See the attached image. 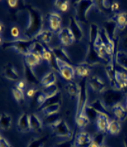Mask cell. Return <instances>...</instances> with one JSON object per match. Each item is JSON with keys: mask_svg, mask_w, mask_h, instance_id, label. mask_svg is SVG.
I'll use <instances>...</instances> for the list:
<instances>
[{"mask_svg": "<svg viewBox=\"0 0 127 147\" xmlns=\"http://www.w3.org/2000/svg\"><path fill=\"white\" fill-rule=\"evenodd\" d=\"M121 44H122V48L124 49V51H125V50L127 51V33L124 35V37H123V39L122 40Z\"/></svg>", "mask_w": 127, "mask_h": 147, "instance_id": "obj_53", "label": "cell"}, {"mask_svg": "<svg viewBox=\"0 0 127 147\" xmlns=\"http://www.w3.org/2000/svg\"><path fill=\"white\" fill-rule=\"evenodd\" d=\"M2 75L5 79L11 81H17L19 79V74L11 63H7L3 65L2 69Z\"/></svg>", "mask_w": 127, "mask_h": 147, "instance_id": "obj_13", "label": "cell"}, {"mask_svg": "<svg viewBox=\"0 0 127 147\" xmlns=\"http://www.w3.org/2000/svg\"><path fill=\"white\" fill-rule=\"evenodd\" d=\"M92 137L88 132L80 131L74 137V146H90Z\"/></svg>", "mask_w": 127, "mask_h": 147, "instance_id": "obj_16", "label": "cell"}, {"mask_svg": "<svg viewBox=\"0 0 127 147\" xmlns=\"http://www.w3.org/2000/svg\"><path fill=\"white\" fill-rule=\"evenodd\" d=\"M101 60L96 50L94 47V45L92 43L89 42L88 46V50H87V54L86 57V63L88 65H95L96 63H99V61Z\"/></svg>", "mask_w": 127, "mask_h": 147, "instance_id": "obj_19", "label": "cell"}, {"mask_svg": "<svg viewBox=\"0 0 127 147\" xmlns=\"http://www.w3.org/2000/svg\"><path fill=\"white\" fill-rule=\"evenodd\" d=\"M10 34L11 38H12V39H18V38H25L24 34H22L21 28L18 27L17 26H13L11 27Z\"/></svg>", "mask_w": 127, "mask_h": 147, "instance_id": "obj_44", "label": "cell"}, {"mask_svg": "<svg viewBox=\"0 0 127 147\" xmlns=\"http://www.w3.org/2000/svg\"><path fill=\"white\" fill-rule=\"evenodd\" d=\"M53 34L51 30H43L42 31L40 32L37 36L34 38V41H37V42H40L42 43H44L46 45H48L50 42L51 41L52 39Z\"/></svg>", "mask_w": 127, "mask_h": 147, "instance_id": "obj_23", "label": "cell"}, {"mask_svg": "<svg viewBox=\"0 0 127 147\" xmlns=\"http://www.w3.org/2000/svg\"><path fill=\"white\" fill-rule=\"evenodd\" d=\"M104 132L102 131H97L95 132V135L92 137V142L90 144V147H102L104 145Z\"/></svg>", "mask_w": 127, "mask_h": 147, "instance_id": "obj_33", "label": "cell"}, {"mask_svg": "<svg viewBox=\"0 0 127 147\" xmlns=\"http://www.w3.org/2000/svg\"><path fill=\"white\" fill-rule=\"evenodd\" d=\"M103 28L104 29V30L108 34V35L109 36V38L113 42L116 44L119 42L120 39L117 36V33H116V30H118V29H117L116 21L113 17L104 21L103 23Z\"/></svg>", "mask_w": 127, "mask_h": 147, "instance_id": "obj_7", "label": "cell"}, {"mask_svg": "<svg viewBox=\"0 0 127 147\" xmlns=\"http://www.w3.org/2000/svg\"><path fill=\"white\" fill-rule=\"evenodd\" d=\"M11 123H12V119H11L10 115H8L7 113H5V112H2L1 115H0L1 128L4 131L8 130L11 126Z\"/></svg>", "mask_w": 127, "mask_h": 147, "instance_id": "obj_32", "label": "cell"}, {"mask_svg": "<svg viewBox=\"0 0 127 147\" xmlns=\"http://www.w3.org/2000/svg\"><path fill=\"white\" fill-rule=\"evenodd\" d=\"M69 28L72 31L75 38V41L79 42L84 37V31L82 27L80 25L79 21L74 16H70L69 17Z\"/></svg>", "mask_w": 127, "mask_h": 147, "instance_id": "obj_8", "label": "cell"}, {"mask_svg": "<svg viewBox=\"0 0 127 147\" xmlns=\"http://www.w3.org/2000/svg\"><path fill=\"white\" fill-rule=\"evenodd\" d=\"M61 103H62V95H61V92H59V93H57L55 96H54L52 97L47 98L45 103L43 104V105H42L39 110H42V108L47 107L48 105H55V104H60L61 105Z\"/></svg>", "mask_w": 127, "mask_h": 147, "instance_id": "obj_36", "label": "cell"}, {"mask_svg": "<svg viewBox=\"0 0 127 147\" xmlns=\"http://www.w3.org/2000/svg\"><path fill=\"white\" fill-rule=\"evenodd\" d=\"M57 65H58L59 73L64 79L68 81H71L74 79L76 73H75V68L73 67L71 64L57 60Z\"/></svg>", "mask_w": 127, "mask_h": 147, "instance_id": "obj_9", "label": "cell"}, {"mask_svg": "<svg viewBox=\"0 0 127 147\" xmlns=\"http://www.w3.org/2000/svg\"><path fill=\"white\" fill-rule=\"evenodd\" d=\"M7 4L9 5V7H11V8H14V7H16V6H17V4H18V1L17 0H9V1H7Z\"/></svg>", "mask_w": 127, "mask_h": 147, "instance_id": "obj_54", "label": "cell"}, {"mask_svg": "<svg viewBox=\"0 0 127 147\" xmlns=\"http://www.w3.org/2000/svg\"><path fill=\"white\" fill-rule=\"evenodd\" d=\"M42 92L45 94V96H47V98L52 97V96H55L57 93L59 92L58 86L56 85V84L51 85V86H48V87L43 88V90H42Z\"/></svg>", "mask_w": 127, "mask_h": 147, "instance_id": "obj_38", "label": "cell"}, {"mask_svg": "<svg viewBox=\"0 0 127 147\" xmlns=\"http://www.w3.org/2000/svg\"><path fill=\"white\" fill-rule=\"evenodd\" d=\"M47 140V136L33 138L32 140H30V142H29L27 147H43Z\"/></svg>", "mask_w": 127, "mask_h": 147, "instance_id": "obj_39", "label": "cell"}, {"mask_svg": "<svg viewBox=\"0 0 127 147\" xmlns=\"http://www.w3.org/2000/svg\"><path fill=\"white\" fill-rule=\"evenodd\" d=\"M74 147H90V146H74Z\"/></svg>", "mask_w": 127, "mask_h": 147, "instance_id": "obj_58", "label": "cell"}, {"mask_svg": "<svg viewBox=\"0 0 127 147\" xmlns=\"http://www.w3.org/2000/svg\"><path fill=\"white\" fill-rule=\"evenodd\" d=\"M75 122H76L77 126L81 129H82V128H85L87 126V124L89 123L90 120L87 118V116L85 114H83V115H81L76 116L75 117Z\"/></svg>", "mask_w": 127, "mask_h": 147, "instance_id": "obj_40", "label": "cell"}, {"mask_svg": "<svg viewBox=\"0 0 127 147\" xmlns=\"http://www.w3.org/2000/svg\"><path fill=\"white\" fill-rule=\"evenodd\" d=\"M58 38L59 42H61V44L64 47L73 44V42L75 41V38L69 27H64L63 29H61L60 31L59 32Z\"/></svg>", "mask_w": 127, "mask_h": 147, "instance_id": "obj_10", "label": "cell"}, {"mask_svg": "<svg viewBox=\"0 0 127 147\" xmlns=\"http://www.w3.org/2000/svg\"><path fill=\"white\" fill-rule=\"evenodd\" d=\"M85 115L87 116V118L90 121H96L97 117L99 115V113L88 104L85 110Z\"/></svg>", "mask_w": 127, "mask_h": 147, "instance_id": "obj_42", "label": "cell"}, {"mask_svg": "<svg viewBox=\"0 0 127 147\" xmlns=\"http://www.w3.org/2000/svg\"><path fill=\"white\" fill-rule=\"evenodd\" d=\"M11 92H12V95L15 98V100L20 103L22 104L25 100V95H24V91L18 89L16 87H13L11 88Z\"/></svg>", "mask_w": 127, "mask_h": 147, "instance_id": "obj_41", "label": "cell"}, {"mask_svg": "<svg viewBox=\"0 0 127 147\" xmlns=\"http://www.w3.org/2000/svg\"><path fill=\"white\" fill-rule=\"evenodd\" d=\"M89 85H90V88L96 92H104L106 87L104 81L101 79L100 77L96 76V75L90 77V79H89Z\"/></svg>", "mask_w": 127, "mask_h": 147, "instance_id": "obj_15", "label": "cell"}, {"mask_svg": "<svg viewBox=\"0 0 127 147\" xmlns=\"http://www.w3.org/2000/svg\"><path fill=\"white\" fill-rule=\"evenodd\" d=\"M60 104H55V105H48L47 107H44L42 108V110H40L42 111V113L43 114L44 116H49L51 115H55V114H57L60 108Z\"/></svg>", "mask_w": 127, "mask_h": 147, "instance_id": "obj_37", "label": "cell"}, {"mask_svg": "<svg viewBox=\"0 0 127 147\" xmlns=\"http://www.w3.org/2000/svg\"><path fill=\"white\" fill-rule=\"evenodd\" d=\"M36 98V103H37V106L38 108V110L42 107L43 104L45 103V101L47 100V96H45V94L42 92H37V94L35 96Z\"/></svg>", "mask_w": 127, "mask_h": 147, "instance_id": "obj_47", "label": "cell"}, {"mask_svg": "<svg viewBox=\"0 0 127 147\" xmlns=\"http://www.w3.org/2000/svg\"><path fill=\"white\" fill-rule=\"evenodd\" d=\"M1 30H0V33H1V35H3V32L4 30V25H3V22H1Z\"/></svg>", "mask_w": 127, "mask_h": 147, "instance_id": "obj_56", "label": "cell"}, {"mask_svg": "<svg viewBox=\"0 0 127 147\" xmlns=\"http://www.w3.org/2000/svg\"><path fill=\"white\" fill-rule=\"evenodd\" d=\"M115 62L127 71V53L124 50H119L115 55Z\"/></svg>", "mask_w": 127, "mask_h": 147, "instance_id": "obj_27", "label": "cell"}, {"mask_svg": "<svg viewBox=\"0 0 127 147\" xmlns=\"http://www.w3.org/2000/svg\"><path fill=\"white\" fill-rule=\"evenodd\" d=\"M89 105H90L92 108H94L99 114L104 115L108 116V117L110 116V111H109L108 109L106 108V106L104 105V104L103 103L102 100L97 99V100H95L94 101L90 102Z\"/></svg>", "mask_w": 127, "mask_h": 147, "instance_id": "obj_26", "label": "cell"}, {"mask_svg": "<svg viewBox=\"0 0 127 147\" xmlns=\"http://www.w3.org/2000/svg\"><path fill=\"white\" fill-rule=\"evenodd\" d=\"M25 10L28 14V19L24 35L28 39L33 40L34 38L42 30L43 16L42 12L36 7L31 4L25 5Z\"/></svg>", "mask_w": 127, "mask_h": 147, "instance_id": "obj_1", "label": "cell"}, {"mask_svg": "<svg viewBox=\"0 0 127 147\" xmlns=\"http://www.w3.org/2000/svg\"><path fill=\"white\" fill-rule=\"evenodd\" d=\"M37 94V89L36 88H29V90H27L26 96L29 98H33L34 96H36V95Z\"/></svg>", "mask_w": 127, "mask_h": 147, "instance_id": "obj_50", "label": "cell"}, {"mask_svg": "<svg viewBox=\"0 0 127 147\" xmlns=\"http://www.w3.org/2000/svg\"><path fill=\"white\" fill-rule=\"evenodd\" d=\"M115 79L118 84L119 90L123 93L127 92V71L126 70H116Z\"/></svg>", "mask_w": 127, "mask_h": 147, "instance_id": "obj_14", "label": "cell"}, {"mask_svg": "<svg viewBox=\"0 0 127 147\" xmlns=\"http://www.w3.org/2000/svg\"><path fill=\"white\" fill-rule=\"evenodd\" d=\"M115 59L110 60L105 65V73L106 75L109 79V81H112L115 79V74H116V69L114 65Z\"/></svg>", "mask_w": 127, "mask_h": 147, "instance_id": "obj_34", "label": "cell"}, {"mask_svg": "<svg viewBox=\"0 0 127 147\" xmlns=\"http://www.w3.org/2000/svg\"><path fill=\"white\" fill-rule=\"evenodd\" d=\"M125 107H126V109L127 110V96H126V106H125Z\"/></svg>", "mask_w": 127, "mask_h": 147, "instance_id": "obj_59", "label": "cell"}, {"mask_svg": "<svg viewBox=\"0 0 127 147\" xmlns=\"http://www.w3.org/2000/svg\"><path fill=\"white\" fill-rule=\"evenodd\" d=\"M75 73L80 78H87L90 74V68L89 65L86 63H82L78 65L75 67Z\"/></svg>", "mask_w": 127, "mask_h": 147, "instance_id": "obj_29", "label": "cell"}, {"mask_svg": "<svg viewBox=\"0 0 127 147\" xmlns=\"http://www.w3.org/2000/svg\"><path fill=\"white\" fill-rule=\"evenodd\" d=\"M119 9V3L117 2H112V4L111 11H116Z\"/></svg>", "mask_w": 127, "mask_h": 147, "instance_id": "obj_55", "label": "cell"}, {"mask_svg": "<svg viewBox=\"0 0 127 147\" xmlns=\"http://www.w3.org/2000/svg\"><path fill=\"white\" fill-rule=\"evenodd\" d=\"M55 5L57 7V9L60 11L66 12L69 11V2L67 0H58L55 1Z\"/></svg>", "mask_w": 127, "mask_h": 147, "instance_id": "obj_45", "label": "cell"}, {"mask_svg": "<svg viewBox=\"0 0 127 147\" xmlns=\"http://www.w3.org/2000/svg\"><path fill=\"white\" fill-rule=\"evenodd\" d=\"M96 4L95 1H90V0H81L75 2V11L76 16L75 17L77 20L82 23L87 22V15L92 7H94Z\"/></svg>", "mask_w": 127, "mask_h": 147, "instance_id": "obj_3", "label": "cell"}, {"mask_svg": "<svg viewBox=\"0 0 127 147\" xmlns=\"http://www.w3.org/2000/svg\"><path fill=\"white\" fill-rule=\"evenodd\" d=\"M121 122L116 119H112L110 121L108 127V132L111 135H117L121 131Z\"/></svg>", "mask_w": 127, "mask_h": 147, "instance_id": "obj_35", "label": "cell"}, {"mask_svg": "<svg viewBox=\"0 0 127 147\" xmlns=\"http://www.w3.org/2000/svg\"><path fill=\"white\" fill-rule=\"evenodd\" d=\"M53 133L58 137L64 138V139H71L73 136V131L67 123V122L64 119H59V120L51 126Z\"/></svg>", "mask_w": 127, "mask_h": 147, "instance_id": "obj_6", "label": "cell"}, {"mask_svg": "<svg viewBox=\"0 0 127 147\" xmlns=\"http://www.w3.org/2000/svg\"><path fill=\"white\" fill-rule=\"evenodd\" d=\"M55 147H74V137L64 142H60Z\"/></svg>", "mask_w": 127, "mask_h": 147, "instance_id": "obj_49", "label": "cell"}, {"mask_svg": "<svg viewBox=\"0 0 127 147\" xmlns=\"http://www.w3.org/2000/svg\"><path fill=\"white\" fill-rule=\"evenodd\" d=\"M42 61V58L41 56L33 53V52H29V53H27L26 55L24 56V64L30 66L32 68L41 64Z\"/></svg>", "mask_w": 127, "mask_h": 147, "instance_id": "obj_17", "label": "cell"}, {"mask_svg": "<svg viewBox=\"0 0 127 147\" xmlns=\"http://www.w3.org/2000/svg\"><path fill=\"white\" fill-rule=\"evenodd\" d=\"M47 20L50 25V29L54 32H59L62 24V18L58 12L53 11L47 15Z\"/></svg>", "mask_w": 127, "mask_h": 147, "instance_id": "obj_11", "label": "cell"}, {"mask_svg": "<svg viewBox=\"0 0 127 147\" xmlns=\"http://www.w3.org/2000/svg\"><path fill=\"white\" fill-rule=\"evenodd\" d=\"M46 48H47V47H46V46H44L42 42L34 41V42H33V46H32L31 52L36 53V54H37V55H39V56H41V57H42V55L43 54V53L45 52Z\"/></svg>", "mask_w": 127, "mask_h": 147, "instance_id": "obj_43", "label": "cell"}, {"mask_svg": "<svg viewBox=\"0 0 127 147\" xmlns=\"http://www.w3.org/2000/svg\"><path fill=\"white\" fill-rule=\"evenodd\" d=\"M102 147H107V146H103Z\"/></svg>", "mask_w": 127, "mask_h": 147, "instance_id": "obj_60", "label": "cell"}, {"mask_svg": "<svg viewBox=\"0 0 127 147\" xmlns=\"http://www.w3.org/2000/svg\"><path fill=\"white\" fill-rule=\"evenodd\" d=\"M17 130L21 132H28L31 131L30 127V122H29V115L27 113H22L16 123Z\"/></svg>", "mask_w": 127, "mask_h": 147, "instance_id": "obj_12", "label": "cell"}, {"mask_svg": "<svg viewBox=\"0 0 127 147\" xmlns=\"http://www.w3.org/2000/svg\"><path fill=\"white\" fill-rule=\"evenodd\" d=\"M56 80H57V79H56L55 74L53 71H51V72H48L47 74H46L42 77V79L40 81V84L43 88H45V87H48V86H51L53 84H55Z\"/></svg>", "mask_w": 127, "mask_h": 147, "instance_id": "obj_30", "label": "cell"}, {"mask_svg": "<svg viewBox=\"0 0 127 147\" xmlns=\"http://www.w3.org/2000/svg\"><path fill=\"white\" fill-rule=\"evenodd\" d=\"M15 87H16L18 89L21 90V91H24L25 88V83L24 81H19V82L16 83Z\"/></svg>", "mask_w": 127, "mask_h": 147, "instance_id": "obj_52", "label": "cell"}, {"mask_svg": "<svg viewBox=\"0 0 127 147\" xmlns=\"http://www.w3.org/2000/svg\"><path fill=\"white\" fill-rule=\"evenodd\" d=\"M29 122H30V127L31 130L34 132H40L42 130V120L36 114H31L29 115Z\"/></svg>", "mask_w": 127, "mask_h": 147, "instance_id": "obj_25", "label": "cell"}, {"mask_svg": "<svg viewBox=\"0 0 127 147\" xmlns=\"http://www.w3.org/2000/svg\"><path fill=\"white\" fill-rule=\"evenodd\" d=\"M110 121L111 120L109 119V117L99 114V115L97 117V119L95 121L99 131L105 133L106 131H108V127Z\"/></svg>", "mask_w": 127, "mask_h": 147, "instance_id": "obj_24", "label": "cell"}, {"mask_svg": "<svg viewBox=\"0 0 127 147\" xmlns=\"http://www.w3.org/2000/svg\"><path fill=\"white\" fill-rule=\"evenodd\" d=\"M0 147H11L10 143L3 137H0Z\"/></svg>", "mask_w": 127, "mask_h": 147, "instance_id": "obj_51", "label": "cell"}, {"mask_svg": "<svg viewBox=\"0 0 127 147\" xmlns=\"http://www.w3.org/2000/svg\"><path fill=\"white\" fill-rule=\"evenodd\" d=\"M33 42L34 40L28 39L26 38H22L18 39L5 40L1 46L3 49H13L15 50L16 53L25 56L27 53L31 52Z\"/></svg>", "mask_w": 127, "mask_h": 147, "instance_id": "obj_2", "label": "cell"}, {"mask_svg": "<svg viewBox=\"0 0 127 147\" xmlns=\"http://www.w3.org/2000/svg\"><path fill=\"white\" fill-rule=\"evenodd\" d=\"M60 119V117L59 115V114H55V115H51L47 116L45 119H44V123L47 125H50V126H52L53 124L56 123Z\"/></svg>", "mask_w": 127, "mask_h": 147, "instance_id": "obj_46", "label": "cell"}, {"mask_svg": "<svg viewBox=\"0 0 127 147\" xmlns=\"http://www.w3.org/2000/svg\"><path fill=\"white\" fill-rule=\"evenodd\" d=\"M24 74H25V78L28 83L33 84V85L39 83L38 78L37 77L35 72L33 71V68L25 64H24Z\"/></svg>", "mask_w": 127, "mask_h": 147, "instance_id": "obj_21", "label": "cell"}, {"mask_svg": "<svg viewBox=\"0 0 127 147\" xmlns=\"http://www.w3.org/2000/svg\"><path fill=\"white\" fill-rule=\"evenodd\" d=\"M88 91H87V78H84L80 81L79 93L78 96L76 116L85 114V110L87 106Z\"/></svg>", "mask_w": 127, "mask_h": 147, "instance_id": "obj_4", "label": "cell"}, {"mask_svg": "<svg viewBox=\"0 0 127 147\" xmlns=\"http://www.w3.org/2000/svg\"><path fill=\"white\" fill-rule=\"evenodd\" d=\"M115 19L117 26V29L120 31H123L127 28V12L122 11L116 13L115 16H113Z\"/></svg>", "mask_w": 127, "mask_h": 147, "instance_id": "obj_22", "label": "cell"}, {"mask_svg": "<svg viewBox=\"0 0 127 147\" xmlns=\"http://www.w3.org/2000/svg\"><path fill=\"white\" fill-rule=\"evenodd\" d=\"M99 3H100V11H108L111 10L112 4V1H107V0H104V1H99L98 2Z\"/></svg>", "mask_w": 127, "mask_h": 147, "instance_id": "obj_48", "label": "cell"}, {"mask_svg": "<svg viewBox=\"0 0 127 147\" xmlns=\"http://www.w3.org/2000/svg\"><path fill=\"white\" fill-rule=\"evenodd\" d=\"M100 34V29L99 26L95 23H91L90 26V33H89V42L94 44L96 39Z\"/></svg>", "mask_w": 127, "mask_h": 147, "instance_id": "obj_31", "label": "cell"}, {"mask_svg": "<svg viewBox=\"0 0 127 147\" xmlns=\"http://www.w3.org/2000/svg\"><path fill=\"white\" fill-rule=\"evenodd\" d=\"M124 146L125 147H127V136H126L124 138Z\"/></svg>", "mask_w": 127, "mask_h": 147, "instance_id": "obj_57", "label": "cell"}, {"mask_svg": "<svg viewBox=\"0 0 127 147\" xmlns=\"http://www.w3.org/2000/svg\"><path fill=\"white\" fill-rule=\"evenodd\" d=\"M111 110L113 115L115 116L116 120H118L119 122H123L126 119L127 110L126 107L123 106L121 103L114 105L111 109Z\"/></svg>", "mask_w": 127, "mask_h": 147, "instance_id": "obj_20", "label": "cell"}, {"mask_svg": "<svg viewBox=\"0 0 127 147\" xmlns=\"http://www.w3.org/2000/svg\"><path fill=\"white\" fill-rule=\"evenodd\" d=\"M64 89L66 93L71 98H78V96L79 93V85L74 83V82H69L64 86Z\"/></svg>", "mask_w": 127, "mask_h": 147, "instance_id": "obj_28", "label": "cell"}, {"mask_svg": "<svg viewBox=\"0 0 127 147\" xmlns=\"http://www.w3.org/2000/svg\"><path fill=\"white\" fill-rule=\"evenodd\" d=\"M124 97V93L113 89L105 90L103 93L102 101L107 109H112L114 105L119 104Z\"/></svg>", "mask_w": 127, "mask_h": 147, "instance_id": "obj_5", "label": "cell"}, {"mask_svg": "<svg viewBox=\"0 0 127 147\" xmlns=\"http://www.w3.org/2000/svg\"><path fill=\"white\" fill-rule=\"evenodd\" d=\"M51 50H52L53 54L55 55V57L57 60L64 61V62H66V63L72 64L71 58L69 57V54L67 53L66 50L64 47H52Z\"/></svg>", "mask_w": 127, "mask_h": 147, "instance_id": "obj_18", "label": "cell"}]
</instances>
